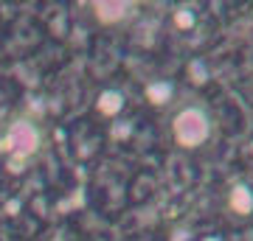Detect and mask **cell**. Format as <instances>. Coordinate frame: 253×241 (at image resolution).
Returning a JSON list of instances; mask_svg holds the SVG:
<instances>
[{
  "mask_svg": "<svg viewBox=\"0 0 253 241\" xmlns=\"http://www.w3.org/2000/svg\"><path fill=\"white\" fill-rule=\"evenodd\" d=\"M169 135H172V143L183 152H194L200 146H206L214 135L211 112L203 104H194V101L183 104L169 121Z\"/></svg>",
  "mask_w": 253,
  "mask_h": 241,
  "instance_id": "6da1fadb",
  "label": "cell"
},
{
  "mask_svg": "<svg viewBox=\"0 0 253 241\" xmlns=\"http://www.w3.org/2000/svg\"><path fill=\"white\" fill-rule=\"evenodd\" d=\"M40 146H42V132H40V126L26 121V118L11 121L9 129L0 138V152H3V157H6L11 166L28 163L37 152H40Z\"/></svg>",
  "mask_w": 253,
  "mask_h": 241,
  "instance_id": "7a4b0ae2",
  "label": "cell"
},
{
  "mask_svg": "<svg viewBox=\"0 0 253 241\" xmlns=\"http://www.w3.org/2000/svg\"><path fill=\"white\" fill-rule=\"evenodd\" d=\"M225 210L234 219H239V222L242 219H251L253 216V188L245 185V182H236L225 197Z\"/></svg>",
  "mask_w": 253,
  "mask_h": 241,
  "instance_id": "3957f363",
  "label": "cell"
},
{
  "mask_svg": "<svg viewBox=\"0 0 253 241\" xmlns=\"http://www.w3.org/2000/svg\"><path fill=\"white\" fill-rule=\"evenodd\" d=\"M132 3H116V0H99L93 3V17L99 20L101 26H116L121 20L129 17Z\"/></svg>",
  "mask_w": 253,
  "mask_h": 241,
  "instance_id": "277c9868",
  "label": "cell"
},
{
  "mask_svg": "<svg viewBox=\"0 0 253 241\" xmlns=\"http://www.w3.org/2000/svg\"><path fill=\"white\" fill-rule=\"evenodd\" d=\"M96 109H99L104 118L118 115V112L124 109V96H121L118 90H107V93H101V96H99V101H96Z\"/></svg>",
  "mask_w": 253,
  "mask_h": 241,
  "instance_id": "5b68a950",
  "label": "cell"
}]
</instances>
